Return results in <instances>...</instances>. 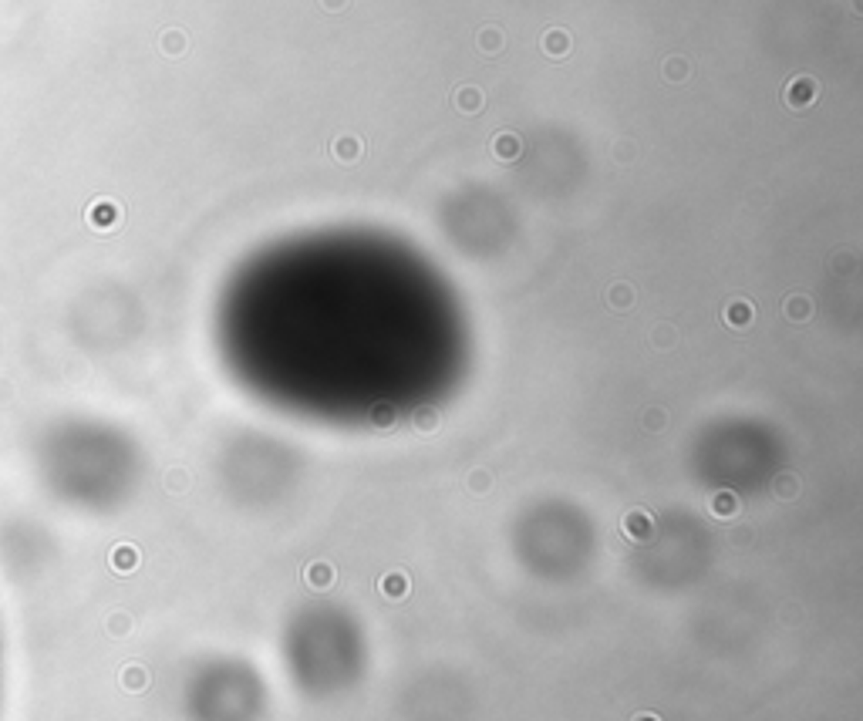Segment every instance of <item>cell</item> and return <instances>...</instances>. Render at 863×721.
Here are the masks:
<instances>
[{
	"mask_svg": "<svg viewBox=\"0 0 863 721\" xmlns=\"http://www.w3.org/2000/svg\"><path fill=\"white\" fill-rule=\"evenodd\" d=\"M664 71H668V77H684V75H688V68H684V61H681V57H671Z\"/></svg>",
	"mask_w": 863,
	"mask_h": 721,
	"instance_id": "14",
	"label": "cell"
},
{
	"mask_svg": "<svg viewBox=\"0 0 863 721\" xmlns=\"http://www.w3.org/2000/svg\"><path fill=\"white\" fill-rule=\"evenodd\" d=\"M385 593H388V596H401V593H408V580H401V576H388V580H385Z\"/></svg>",
	"mask_w": 863,
	"mask_h": 721,
	"instance_id": "12",
	"label": "cell"
},
{
	"mask_svg": "<svg viewBox=\"0 0 863 721\" xmlns=\"http://www.w3.org/2000/svg\"><path fill=\"white\" fill-rule=\"evenodd\" d=\"M810 313H812V304L806 297H792V300H789V317L803 320V317H810Z\"/></svg>",
	"mask_w": 863,
	"mask_h": 721,
	"instance_id": "11",
	"label": "cell"
},
{
	"mask_svg": "<svg viewBox=\"0 0 863 721\" xmlns=\"http://www.w3.org/2000/svg\"><path fill=\"white\" fill-rule=\"evenodd\" d=\"M543 48H547V54H553V57L567 54V51H570V34H563V30H549L547 37H543Z\"/></svg>",
	"mask_w": 863,
	"mask_h": 721,
	"instance_id": "3",
	"label": "cell"
},
{
	"mask_svg": "<svg viewBox=\"0 0 863 721\" xmlns=\"http://www.w3.org/2000/svg\"><path fill=\"white\" fill-rule=\"evenodd\" d=\"M628 529H630V536H634V540H644V536H651V519H648V515H641V513H630L628 515Z\"/></svg>",
	"mask_w": 863,
	"mask_h": 721,
	"instance_id": "5",
	"label": "cell"
},
{
	"mask_svg": "<svg viewBox=\"0 0 863 721\" xmlns=\"http://www.w3.org/2000/svg\"><path fill=\"white\" fill-rule=\"evenodd\" d=\"M816 98V81L812 77H792L785 88V104L789 108H806Z\"/></svg>",
	"mask_w": 863,
	"mask_h": 721,
	"instance_id": "1",
	"label": "cell"
},
{
	"mask_svg": "<svg viewBox=\"0 0 863 721\" xmlns=\"http://www.w3.org/2000/svg\"><path fill=\"white\" fill-rule=\"evenodd\" d=\"M479 102H482V98H479V91H475V88H466V91H459V95H455V104H459V108H466V111H475Z\"/></svg>",
	"mask_w": 863,
	"mask_h": 721,
	"instance_id": "10",
	"label": "cell"
},
{
	"mask_svg": "<svg viewBox=\"0 0 863 721\" xmlns=\"http://www.w3.org/2000/svg\"><path fill=\"white\" fill-rule=\"evenodd\" d=\"M630 300H634V290H630V286H621V284H617L614 290H610V304H614V307L624 310V307H630Z\"/></svg>",
	"mask_w": 863,
	"mask_h": 721,
	"instance_id": "9",
	"label": "cell"
},
{
	"mask_svg": "<svg viewBox=\"0 0 863 721\" xmlns=\"http://www.w3.org/2000/svg\"><path fill=\"white\" fill-rule=\"evenodd\" d=\"M738 509V499H735L732 492H718V499H715V513L718 515H732Z\"/></svg>",
	"mask_w": 863,
	"mask_h": 721,
	"instance_id": "7",
	"label": "cell"
},
{
	"mask_svg": "<svg viewBox=\"0 0 863 721\" xmlns=\"http://www.w3.org/2000/svg\"><path fill=\"white\" fill-rule=\"evenodd\" d=\"M493 152L502 158V162H509V158H516V155L523 152V145H520V138L516 135H509V131H502L493 138Z\"/></svg>",
	"mask_w": 863,
	"mask_h": 721,
	"instance_id": "2",
	"label": "cell"
},
{
	"mask_svg": "<svg viewBox=\"0 0 863 721\" xmlns=\"http://www.w3.org/2000/svg\"><path fill=\"white\" fill-rule=\"evenodd\" d=\"M776 489H779V492H783V489H785V492H796V486H792V479L785 475V479H779V482H776Z\"/></svg>",
	"mask_w": 863,
	"mask_h": 721,
	"instance_id": "15",
	"label": "cell"
},
{
	"mask_svg": "<svg viewBox=\"0 0 863 721\" xmlns=\"http://www.w3.org/2000/svg\"><path fill=\"white\" fill-rule=\"evenodd\" d=\"M307 580H311V587H327L334 580V569L327 567V563H314V567L307 569Z\"/></svg>",
	"mask_w": 863,
	"mask_h": 721,
	"instance_id": "6",
	"label": "cell"
},
{
	"mask_svg": "<svg viewBox=\"0 0 863 721\" xmlns=\"http://www.w3.org/2000/svg\"><path fill=\"white\" fill-rule=\"evenodd\" d=\"M749 317H752V310H749V304H742V300L725 310V320H732V324H749Z\"/></svg>",
	"mask_w": 863,
	"mask_h": 721,
	"instance_id": "8",
	"label": "cell"
},
{
	"mask_svg": "<svg viewBox=\"0 0 863 721\" xmlns=\"http://www.w3.org/2000/svg\"><path fill=\"white\" fill-rule=\"evenodd\" d=\"M634 721H657V715H637Z\"/></svg>",
	"mask_w": 863,
	"mask_h": 721,
	"instance_id": "16",
	"label": "cell"
},
{
	"mask_svg": "<svg viewBox=\"0 0 863 721\" xmlns=\"http://www.w3.org/2000/svg\"><path fill=\"white\" fill-rule=\"evenodd\" d=\"M334 155H338L340 162H354V158H361V142L358 138H338L334 142Z\"/></svg>",
	"mask_w": 863,
	"mask_h": 721,
	"instance_id": "4",
	"label": "cell"
},
{
	"mask_svg": "<svg viewBox=\"0 0 863 721\" xmlns=\"http://www.w3.org/2000/svg\"><path fill=\"white\" fill-rule=\"evenodd\" d=\"M479 44H482L486 51H499V30H482V34H479Z\"/></svg>",
	"mask_w": 863,
	"mask_h": 721,
	"instance_id": "13",
	"label": "cell"
},
{
	"mask_svg": "<svg viewBox=\"0 0 863 721\" xmlns=\"http://www.w3.org/2000/svg\"><path fill=\"white\" fill-rule=\"evenodd\" d=\"M324 3H327V7H334V10H338V7H340V3H344V0H324Z\"/></svg>",
	"mask_w": 863,
	"mask_h": 721,
	"instance_id": "17",
	"label": "cell"
}]
</instances>
